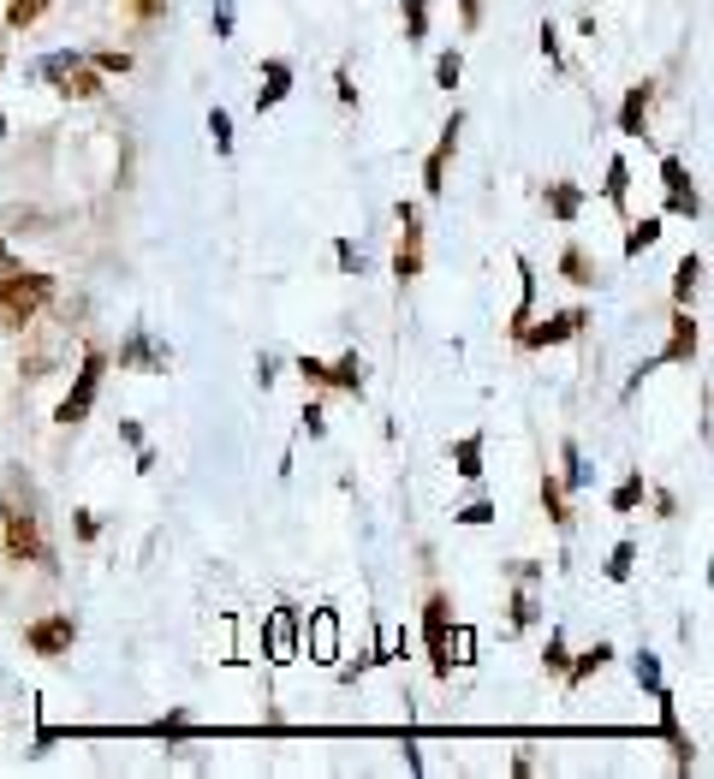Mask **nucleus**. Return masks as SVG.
I'll use <instances>...</instances> for the list:
<instances>
[{"instance_id":"nucleus-1","label":"nucleus","mask_w":714,"mask_h":779,"mask_svg":"<svg viewBox=\"0 0 714 779\" xmlns=\"http://www.w3.org/2000/svg\"><path fill=\"white\" fill-rule=\"evenodd\" d=\"M48 304H55V274L19 268V263L0 268V327H7V334H30Z\"/></svg>"},{"instance_id":"nucleus-2","label":"nucleus","mask_w":714,"mask_h":779,"mask_svg":"<svg viewBox=\"0 0 714 779\" xmlns=\"http://www.w3.org/2000/svg\"><path fill=\"white\" fill-rule=\"evenodd\" d=\"M0 553H7V565H37V571H55V548H48L42 535V517L37 506H19L12 494H0Z\"/></svg>"},{"instance_id":"nucleus-3","label":"nucleus","mask_w":714,"mask_h":779,"mask_svg":"<svg viewBox=\"0 0 714 779\" xmlns=\"http://www.w3.org/2000/svg\"><path fill=\"white\" fill-rule=\"evenodd\" d=\"M37 78H48L66 101H101L108 96V78L90 66V55H78V48H55V55H42Z\"/></svg>"},{"instance_id":"nucleus-4","label":"nucleus","mask_w":714,"mask_h":779,"mask_svg":"<svg viewBox=\"0 0 714 779\" xmlns=\"http://www.w3.org/2000/svg\"><path fill=\"white\" fill-rule=\"evenodd\" d=\"M101 375H108V352H101V345H84V352H78V369H72V387H66V400L55 405V423H60V428H78V423L96 411Z\"/></svg>"},{"instance_id":"nucleus-5","label":"nucleus","mask_w":714,"mask_h":779,"mask_svg":"<svg viewBox=\"0 0 714 779\" xmlns=\"http://www.w3.org/2000/svg\"><path fill=\"white\" fill-rule=\"evenodd\" d=\"M696 352H703V327H696V316H691V304H673V322H667V345L643 363V369L625 381V400L643 387V375H655L661 363H696Z\"/></svg>"},{"instance_id":"nucleus-6","label":"nucleus","mask_w":714,"mask_h":779,"mask_svg":"<svg viewBox=\"0 0 714 779\" xmlns=\"http://www.w3.org/2000/svg\"><path fill=\"white\" fill-rule=\"evenodd\" d=\"M292 369L304 375V387H316V393H363L370 387V363H363V352H345L334 363H322V357H299Z\"/></svg>"},{"instance_id":"nucleus-7","label":"nucleus","mask_w":714,"mask_h":779,"mask_svg":"<svg viewBox=\"0 0 714 779\" xmlns=\"http://www.w3.org/2000/svg\"><path fill=\"white\" fill-rule=\"evenodd\" d=\"M399 245H393V280L399 286H411V280H423V250H429V227H423V209L405 197L399 203Z\"/></svg>"},{"instance_id":"nucleus-8","label":"nucleus","mask_w":714,"mask_h":779,"mask_svg":"<svg viewBox=\"0 0 714 779\" xmlns=\"http://www.w3.org/2000/svg\"><path fill=\"white\" fill-rule=\"evenodd\" d=\"M584 327H589V309H584V304H566V309H554L548 322H525V327L512 334V345H518V352H548V345L578 339Z\"/></svg>"},{"instance_id":"nucleus-9","label":"nucleus","mask_w":714,"mask_h":779,"mask_svg":"<svg viewBox=\"0 0 714 779\" xmlns=\"http://www.w3.org/2000/svg\"><path fill=\"white\" fill-rule=\"evenodd\" d=\"M299 625H304V613L292 608V601H281V608L263 613V654H268L274 667L299 661Z\"/></svg>"},{"instance_id":"nucleus-10","label":"nucleus","mask_w":714,"mask_h":779,"mask_svg":"<svg viewBox=\"0 0 714 779\" xmlns=\"http://www.w3.org/2000/svg\"><path fill=\"white\" fill-rule=\"evenodd\" d=\"M72 643H78V619L72 613H42V619H30V625H25V649L42 654V661L72 654Z\"/></svg>"},{"instance_id":"nucleus-11","label":"nucleus","mask_w":714,"mask_h":779,"mask_svg":"<svg viewBox=\"0 0 714 779\" xmlns=\"http://www.w3.org/2000/svg\"><path fill=\"white\" fill-rule=\"evenodd\" d=\"M299 654H310L316 667L340 661V613L334 608H310V619L299 625Z\"/></svg>"},{"instance_id":"nucleus-12","label":"nucleus","mask_w":714,"mask_h":779,"mask_svg":"<svg viewBox=\"0 0 714 779\" xmlns=\"http://www.w3.org/2000/svg\"><path fill=\"white\" fill-rule=\"evenodd\" d=\"M114 357H119V369H137V375H167V369H173V352L149 334L144 322H137L126 339H119V352H114Z\"/></svg>"},{"instance_id":"nucleus-13","label":"nucleus","mask_w":714,"mask_h":779,"mask_svg":"<svg viewBox=\"0 0 714 779\" xmlns=\"http://www.w3.org/2000/svg\"><path fill=\"white\" fill-rule=\"evenodd\" d=\"M447 625H452V601H447V590H429V595H423V649H429V672H434L441 684L452 679V667H447V654H441Z\"/></svg>"},{"instance_id":"nucleus-14","label":"nucleus","mask_w":714,"mask_h":779,"mask_svg":"<svg viewBox=\"0 0 714 779\" xmlns=\"http://www.w3.org/2000/svg\"><path fill=\"white\" fill-rule=\"evenodd\" d=\"M661 185H667V215L703 220V197H696V185H691L685 155H661Z\"/></svg>"},{"instance_id":"nucleus-15","label":"nucleus","mask_w":714,"mask_h":779,"mask_svg":"<svg viewBox=\"0 0 714 779\" xmlns=\"http://www.w3.org/2000/svg\"><path fill=\"white\" fill-rule=\"evenodd\" d=\"M459 131H464V114L452 108V119L441 126V137H434V149L423 161V197H441L447 190V167H452V155H459Z\"/></svg>"},{"instance_id":"nucleus-16","label":"nucleus","mask_w":714,"mask_h":779,"mask_svg":"<svg viewBox=\"0 0 714 779\" xmlns=\"http://www.w3.org/2000/svg\"><path fill=\"white\" fill-rule=\"evenodd\" d=\"M649 108H655V78L625 83V101H619V137H643V131H649Z\"/></svg>"},{"instance_id":"nucleus-17","label":"nucleus","mask_w":714,"mask_h":779,"mask_svg":"<svg viewBox=\"0 0 714 779\" xmlns=\"http://www.w3.org/2000/svg\"><path fill=\"white\" fill-rule=\"evenodd\" d=\"M292 78H299V72H292V60H281V55L263 60V83H256V114H274V108H281V101L292 96Z\"/></svg>"},{"instance_id":"nucleus-18","label":"nucleus","mask_w":714,"mask_h":779,"mask_svg":"<svg viewBox=\"0 0 714 779\" xmlns=\"http://www.w3.org/2000/svg\"><path fill=\"white\" fill-rule=\"evenodd\" d=\"M536 578H542L536 565H525V571H518V595H512V631H530L536 619H542V601H536Z\"/></svg>"},{"instance_id":"nucleus-19","label":"nucleus","mask_w":714,"mask_h":779,"mask_svg":"<svg viewBox=\"0 0 714 779\" xmlns=\"http://www.w3.org/2000/svg\"><path fill=\"white\" fill-rule=\"evenodd\" d=\"M607 661H614V643H589L584 654H571V667L560 672V679H566V690H584V684L596 679V672H601Z\"/></svg>"},{"instance_id":"nucleus-20","label":"nucleus","mask_w":714,"mask_h":779,"mask_svg":"<svg viewBox=\"0 0 714 779\" xmlns=\"http://www.w3.org/2000/svg\"><path fill=\"white\" fill-rule=\"evenodd\" d=\"M560 280H566V286H601V263H596L584 245H566V250H560Z\"/></svg>"},{"instance_id":"nucleus-21","label":"nucleus","mask_w":714,"mask_h":779,"mask_svg":"<svg viewBox=\"0 0 714 779\" xmlns=\"http://www.w3.org/2000/svg\"><path fill=\"white\" fill-rule=\"evenodd\" d=\"M542 203H548V215L560 220V227H571V220L584 215V190H578V185H566V179H548Z\"/></svg>"},{"instance_id":"nucleus-22","label":"nucleus","mask_w":714,"mask_h":779,"mask_svg":"<svg viewBox=\"0 0 714 779\" xmlns=\"http://www.w3.org/2000/svg\"><path fill=\"white\" fill-rule=\"evenodd\" d=\"M703 250H685L678 256V268H673V304H691L696 292H703Z\"/></svg>"},{"instance_id":"nucleus-23","label":"nucleus","mask_w":714,"mask_h":779,"mask_svg":"<svg viewBox=\"0 0 714 779\" xmlns=\"http://www.w3.org/2000/svg\"><path fill=\"white\" fill-rule=\"evenodd\" d=\"M512 268H518V304H512V334L536 316V268H530V256H512Z\"/></svg>"},{"instance_id":"nucleus-24","label":"nucleus","mask_w":714,"mask_h":779,"mask_svg":"<svg viewBox=\"0 0 714 779\" xmlns=\"http://www.w3.org/2000/svg\"><path fill=\"white\" fill-rule=\"evenodd\" d=\"M661 233H667V220H661V215L632 220V227H625V263H637L643 250H655V245H661Z\"/></svg>"},{"instance_id":"nucleus-25","label":"nucleus","mask_w":714,"mask_h":779,"mask_svg":"<svg viewBox=\"0 0 714 779\" xmlns=\"http://www.w3.org/2000/svg\"><path fill=\"white\" fill-rule=\"evenodd\" d=\"M560 489H566V494H584V489H589V464H584V446L571 441V435L560 441Z\"/></svg>"},{"instance_id":"nucleus-26","label":"nucleus","mask_w":714,"mask_h":779,"mask_svg":"<svg viewBox=\"0 0 714 779\" xmlns=\"http://www.w3.org/2000/svg\"><path fill=\"white\" fill-rule=\"evenodd\" d=\"M447 458H452V471H459L464 482H477L482 476V435H459L447 446Z\"/></svg>"},{"instance_id":"nucleus-27","label":"nucleus","mask_w":714,"mask_h":779,"mask_svg":"<svg viewBox=\"0 0 714 779\" xmlns=\"http://www.w3.org/2000/svg\"><path fill=\"white\" fill-rule=\"evenodd\" d=\"M429 12H434V0H405V7H399V24H405V48H423V42H429Z\"/></svg>"},{"instance_id":"nucleus-28","label":"nucleus","mask_w":714,"mask_h":779,"mask_svg":"<svg viewBox=\"0 0 714 779\" xmlns=\"http://www.w3.org/2000/svg\"><path fill=\"white\" fill-rule=\"evenodd\" d=\"M441 654H447V667H470V661H477V631L452 619V625H447V643H441Z\"/></svg>"},{"instance_id":"nucleus-29","label":"nucleus","mask_w":714,"mask_h":779,"mask_svg":"<svg viewBox=\"0 0 714 779\" xmlns=\"http://www.w3.org/2000/svg\"><path fill=\"white\" fill-rule=\"evenodd\" d=\"M601 197H607V203H614V209L625 215V197H632V161H625V155H614V161H607Z\"/></svg>"},{"instance_id":"nucleus-30","label":"nucleus","mask_w":714,"mask_h":779,"mask_svg":"<svg viewBox=\"0 0 714 779\" xmlns=\"http://www.w3.org/2000/svg\"><path fill=\"white\" fill-rule=\"evenodd\" d=\"M48 7H55V0H7V12H0V30H30Z\"/></svg>"},{"instance_id":"nucleus-31","label":"nucleus","mask_w":714,"mask_h":779,"mask_svg":"<svg viewBox=\"0 0 714 779\" xmlns=\"http://www.w3.org/2000/svg\"><path fill=\"white\" fill-rule=\"evenodd\" d=\"M643 500H649V482H643V471H632L614 494H607V512H637Z\"/></svg>"},{"instance_id":"nucleus-32","label":"nucleus","mask_w":714,"mask_h":779,"mask_svg":"<svg viewBox=\"0 0 714 779\" xmlns=\"http://www.w3.org/2000/svg\"><path fill=\"white\" fill-rule=\"evenodd\" d=\"M542 512H548V524L554 530H571V512H566V489H560V476H542Z\"/></svg>"},{"instance_id":"nucleus-33","label":"nucleus","mask_w":714,"mask_h":779,"mask_svg":"<svg viewBox=\"0 0 714 779\" xmlns=\"http://www.w3.org/2000/svg\"><path fill=\"white\" fill-rule=\"evenodd\" d=\"M459 78H464V55L459 48H441L434 55V90H459Z\"/></svg>"},{"instance_id":"nucleus-34","label":"nucleus","mask_w":714,"mask_h":779,"mask_svg":"<svg viewBox=\"0 0 714 779\" xmlns=\"http://www.w3.org/2000/svg\"><path fill=\"white\" fill-rule=\"evenodd\" d=\"M632 565H637V542H614V553H607V583H625L632 578Z\"/></svg>"},{"instance_id":"nucleus-35","label":"nucleus","mask_w":714,"mask_h":779,"mask_svg":"<svg viewBox=\"0 0 714 779\" xmlns=\"http://www.w3.org/2000/svg\"><path fill=\"white\" fill-rule=\"evenodd\" d=\"M90 66H96L101 78H126V72H131V55H126V48H96Z\"/></svg>"},{"instance_id":"nucleus-36","label":"nucleus","mask_w":714,"mask_h":779,"mask_svg":"<svg viewBox=\"0 0 714 779\" xmlns=\"http://www.w3.org/2000/svg\"><path fill=\"white\" fill-rule=\"evenodd\" d=\"M542 667L560 679V672L571 667V649H566V631H548V643H542Z\"/></svg>"},{"instance_id":"nucleus-37","label":"nucleus","mask_w":714,"mask_h":779,"mask_svg":"<svg viewBox=\"0 0 714 779\" xmlns=\"http://www.w3.org/2000/svg\"><path fill=\"white\" fill-rule=\"evenodd\" d=\"M632 672H637V684H643V690L667 684V679H661V654H649V649H637V654H632Z\"/></svg>"},{"instance_id":"nucleus-38","label":"nucleus","mask_w":714,"mask_h":779,"mask_svg":"<svg viewBox=\"0 0 714 779\" xmlns=\"http://www.w3.org/2000/svg\"><path fill=\"white\" fill-rule=\"evenodd\" d=\"M208 137H215L221 155H233V114L226 108H208Z\"/></svg>"},{"instance_id":"nucleus-39","label":"nucleus","mask_w":714,"mask_h":779,"mask_svg":"<svg viewBox=\"0 0 714 779\" xmlns=\"http://www.w3.org/2000/svg\"><path fill=\"white\" fill-rule=\"evenodd\" d=\"M536 42H542L548 66H566V48H560V24H554V19H542V30H536Z\"/></svg>"},{"instance_id":"nucleus-40","label":"nucleus","mask_w":714,"mask_h":779,"mask_svg":"<svg viewBox=\"0 0 714 779\" xmlns=\"http://www.w3.org/2000/svg\"><path fill=\"white\" fill-rule=\"evenodd\" d=\"M452 517H459V524H470V530H482V524H495V500H470V506H459Z\"/></svg>"},{"instance_id":"nucleus-41","label":"nucleus","mask_w":714,"mask_h":779,"mask_svg":"<svg viewBox=\"0 0 714 779\" xmlns=\"http://www.w3.org/2000/svg\"><path fill=\"white\" fill-rule=\"evenodd\" d=\"M233 30H238V0H215V37L233 42Z\"/></svg>"},{"instance_id":"nucleus-42","label":"nucleus","mask_w":714,"mask_h":779,"mask_svg":"<svg viewBox=\"0 0 714 779\" xmlns=\"http://www.w3.org/2000/svg\"><path fill=\"white\" fill-rule=\"evenodd\" d=\"M299 417H304V435H310V441H322V435H327V411H322V400H304Z\"/></svg>"},{"instance_id":"nucleus-43","label":"nucleus","mask_w":714,"mask_h":779,"mask_svg":"<svg viewBox=\"0 0 714 779\" xmlns=\"http://www.w3.org/2000/svg\"><path fill=\"white\" fill-rule=\"evenodd\" d=\"M334 256H340V274H363V268H370V263H363V250L352 245V238H340V245H334Z\"/></svg>"},{"instance_id":"nucleus-44","label":"nucleus","mask_w":714,"mask_h":779,"mask_svg":"<svg viewBox=\"0 0 714 779\" xmlns=\"http://www.w3.org/2000/svg\"><path fill=\"white\" fill-rule=\"evenodd\" d=\"M126 12H131L137 24H155V19L167 12V0H126Z\"/></svg>"},{"instance_id":"nucleus-45","label":"nucleus","mask_w":714,"mask_h":779,"mask_svg":"<svg viewBox=\"0 0 714 779\" xmlns=\"http://www.w3.org/2000/svg\"><path fill=\"white\" fill-rule=\"evenodd\" d=\"M274 375H281V357H268V352H263V357H256V387L268 393V387H274Z\"/></svg>"},{"instance_id":"nucleus-46","label":"nucleus","mask_w":714,"mask_h":779,"mask_svg":"<svg viewBox=\"0 0 714 779\" xmlns=\"http://www.w3.org/2000/svg\"><path fill=\"white\" fill-rule=\"evenodd\" d=\"M334 96H340V108H352V101H358V83H352V72H345V66L334 72Z\"/></svg>"},{"instance_id":"nucleus-47","label":"nucleus","mask_w":714,"mask_h":779,"mask_svg":"<svg viewBox=\"0 0 714 779\" xmlns=\"http://www.w3.org/2000/svg\"><path fill=\"white\" fill-rule=\"evenodd\" d=\"M649 500H655V517H678V500H673V489H649Z\"/></svg>"},{"instance_id":"nucleus-48","label":"nucleus","mask_w":714,"mask_h":779,"mask_svg":"<svg viewBox=\"0 0 714 779\" xmlns=\"http://www.w3.org/2000/svg\"><path fill=\"white\" fill-rule=\"evenodd\" d=\"M459 24H464V30L482 24V0H459Z\"/></svg>"},{"instance_id":"nucleus-49","label":"nucleus","mask_w":714,"mask_h":779,"mask_svg":"<svg viewBox=\"0 0 714 779\" xmlns=\"http://www.w3.org/2000/svg\"><path fill=\"white\" fill-rule=\"evenodd\" d=\"M72 530H78V542H96V535H101V524H96L90 512H78V517H72Z\"/></svg>"},{"instance_id":"nucleus-50","label":"nucleus","mask_w":714,"mask_h":779,"mask_svg":"<svg viewBox=\"0 0 714 779\" xmlns=\"http://www.w3.org/2000/svg\"><path fill=\"white\" fill-rule=\"evenodd\" d=\"M155 464H162V458H155V446H137V476H149Z\"/></svg>"},{"instance_id":"nucleus-51","label":"nucleus","mask_w":714,"mask_h":779,"mask_svg":"<svg viewBox=\"0 0 714 779\" xmlns=\"http://www.w3.org/2000/svg\"><path fill=\"white\" fill-rule=\"evenodd\" d=\"M12 263V250H7V238H0V268H7Z\"/></svg>"},{"instance_id":"nucleus-52","label":"nucleus","mask_w":714,"mask_h":779,"mask_svg":"<svg viewBox=\"0 0 714 779\" xmlns=\"http://www.w3.org/2000/svg\"><path fill=\"white\" fill-rule=\"evenodd\" d=\"M0 137H7V114H0Z\"/></svg>"},{"instance_id":"nucleus-53","label":"nucleus","mask_w":714,"mask_h":779,"mask_svg":"<svg viewBox=\"0 0 714 779\" xmlns=\"http://www.w3.org/2000/svg\"><path fill=\"white\" fill-rule=\"evenodd\" d=\"M0 60H7V37H0Z\"/></svg>"}]
</instances>
